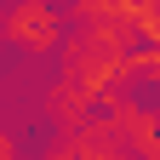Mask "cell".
<instances>
[{
    "mask_svg": "<svg viewBox=\"0 0 160 160\" xmlns=\"http://www.w3.org/2000/svg\"><path fill=\"white\" fill-rule=\"evenodd\" d=\"M0 34H6L12 46H23L29 57L57 52L63 46V12L46 6V0H17L12 12H0Z\"/></svg>",
    "mask_w": 160,
    "mask_h": 160,
    "instance_id": "cell-1",
    "label": "cell"
},
{
    "mask_svg": "<svg viewBox=\"0 0 160 160\" xmlns=\"http://www.w3.org/2000/svg\"><path fill=\"white\" fill-rule=\"evenodd\" d=\"M46 109H52V120H57V132H80V126L97 114V97L80 86V80H69V74H63V80L46 92Z\"/></svg>",
    "mask_w": 160,
    "mask_h": 160,
    "instance_id": "cell-2",
    "label": "cell"
},
{
    "mask_svg": "<svg viewBox=\"0 0 160 160\" xmlns=\"http://www.w3.org/2000/svg\"><path fill=\"white\" fill-rule=\"evenodd\" d=\"M126 149H132V160H160V109H143L132 120Z\"/></svg>",
    "mask_w": 160,
    "mask_h": 160,
    "instance_id": "cell-3",
    "label": "cell"
},
{
    "mask_svg": "<svg viewBox=\"0 0 160 160\" xmlns=\"http://www.w3.org/2000/svg\"><path fill=\"white\" fill-rule=\"evenodd\" d=\"M132 17V0H80L74 6V29H92V23H126Z\"/></svg>",
    "mask_w": 160,
    "mask_h": 160,
    "instance_id": "cell-4",
    "label": "cell"
},
{
    "mask_svg": "<svg viewBox=\"0 0 160 160\" xmlns=\"http://www.w3.org/2000/svg\"><path fill=\"white\" fill-rule=\"evenodd\" d=\"M126 74H132V80H137V74H149L154 86H160V52H154V46H137V52L126 57Z\"/></svg>",
    "mask_w": 160,
    "mask_h": 160,
    "instance_id": "cell-5",
    "label": "cell"
},
{
    "mask_svg": "<svg viewBox=\"0 0 160 160\" xmlns=\"http://www.w3.org/2000/svg\"><path fill=\"white\" fill-rule=\"evenodd\" d=\"M0 160H17V143H12V132L0 126Z\"/></svg>",
    "mask_w": 160,
    "mask_h": 160,
    "instance_id": "cell-6",
    "label": "cell"
}]
</instances>
